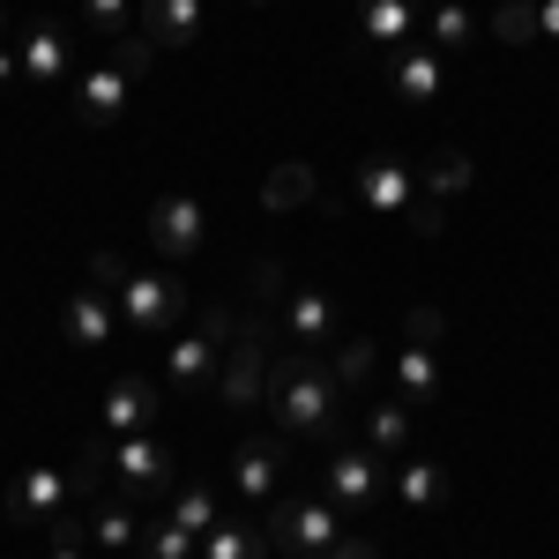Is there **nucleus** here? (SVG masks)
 I'll return each instance as SVG.
<instances>
[{"label": "nucleus", "mask_w": 559, "mask_h": 559, "mask_svg": "<svg viewBox=\"0 0 559 559\" xmlns=\"http://www.w3.org/2000/svg\"><path fill=\"white\" fill-rule=\"evenodd\" d=\"M276 411H284V426H299V432H329L336 426V388L313 373V358H292L276 373Z\"/></svg>", "instance_id": "obj_1"}, {"label": "nucleus", "mask_w": 559, "mask_h": 559, "mask_svg": "<svg viewBox=\"0 0 559 559\" xmlns=\"http://www.w3.org/2000/svg\"><path fill=\"white\" fill-rule=\"evenodd\" d=\"M120 299H128L134 329H142V336H157V329H173V313H179V284H173V276H128V284H120Z\"/></svg>", "instance_id": "obj_2"}, {"label": "nucleus", "mask_w": 559, "mask_h": 559, "mask_svg": "<svg viewBox=\"0 0 559 559\" xmlns=\"http://www.w3.org/2000/svg\"><path fill=\"white\" fill-rule=\"evenodd\" d=\"M276 545L299 552V559H321L336 545V522L321 515V508H284V515H276Z\"/></svg>", "instance_id": "obj_3"}, {"label": "nucleus", "mask_w": 559, "mask_h": 559, "mask_svg": "<svg viewBox=\"0 0 559 559\" xmlns=\"http://www.w3.org/2000/svg\"><path fill=\"white\" fill-rule=\"evenodd\" d=\"M60 500H68V485H60L52 471H31V477H15V485H8V515H23V522L60 515Z\"/></svg>", "instance_id": "obj_4"}, {"label": "nucleus", "mask_w": 559, "mask_h": 559, "mask_svg": "<svg viewBox=\"0 0 559 559\" xmlns=\"http://www.w3.org/2000/svg\"><path fill=\"white\" fill-rule=\"evenodd\" d=\"M134 60H142V52L128 45V52H120V68H105V75H90V83H83V120H97V128H105V120L120 112V97H128Z\"/></svg>", "instance_id": "obj_5"}, {"label": "nucleus", "mask_w": 559, "mask_h": 559, "mask_svg": "<svg viewBox=\"0 0 559 559\" xmlns=\"http://www.w3.org/2000/svg\"><path fill=\"white\" fill-rule=\"evenodd\" d=\"M150 231H157L165 254H194V247H202V210H194V202H157Z\"/></svg>", "instance_id": "obj_6"}, {"label": "nucleus", "mask_w": 559, "mask_h": 559, "mask_svg": "<svg viewBox=\"0 0 559 559\" xmlns=\"http://www.w3.org/2000/svg\"><path fill=\"white\" fill-rule=\"evenodd\" d=\"M216 336H224V313H210V321H202V336H187V344L173 350V381H179V388H202V381H210Z\"/></svg>", "instance_id": "obj_7"}, {"label": "nucleus", "mask_w": 559, "mask_h": 559, "mask_svg": "<svg viewBox=\"0 0 559 559\" xmlns=\"http://www.w3.org/2000/svg\"><path fill=\"white\" fill-rule=\"evenodd\" d=\"M202 31V0H150V38L157 45H187Z\"/></svg>", "instance_id": "obj_8"}, {"label": "nucleus", "mask_w": 559, "mask_h": 559, "mask_svg": "<svg viewBox=\"0 0 559 559\" xmlns=\"http://www.w3.org/2000/svg\"><path fill=\"white\" fill-rule=\"evenodd\" d=\"M358 194H366L373 210H403V202H411V179H403V165L373 157V165H358Z\"/></svg>", "instance_id": "obj_9"}, {"label": "nucleus", "mask_w": 559, "mask_h": 559, "mask_svg": "<svg viewBox=\"0 0 559 559\" xmlns=\"http://www.w3.org/2000/svg\"><path fill=\"white\" fill-rule=\"evenodd\" d=\"M23 68H31V83H60V68H68L60 31H31V38H23Z\"/></svg>", "instance_id": "obj_10"}, {"label": "nucleus", "mask_w": 559, "mask_h": 559, "mask_svg": "<svg viewBox=\"0 0 559 559\" xmlns=\"http://www.w3.org/2000/svg\"><path fill=\"white\" fill-rule=\"evenodd\" d=\"M150 411H157V403H150V388H142V381H120V388H112V403H105V426H112V432H134V426H150Z\"/></svg>", "instance_id": "obj_11"}, {"label": "nucleus", "mask_w": 559, "mask_h": 559, "mask_svg": "<svg viewBox=\"0 0 559 559\" xmlns=\"http://www.w3.org/2000/svg\"><path fill=\"white\" fill-rule=\"evenodd\" d=\"M329 485H336L344 508H366V500H373V463H366V455H336V463H329Z\"/></svg>", "instance_id": "obj_12"}, {"label": "nucleus", "mask_w": 559, "mask_h": 559, "mask_svg": "<svg viewBox=\"0 0 559 559\" xmlns=\"http://www.w3.org/2000/svg\"><path fill=\"white\" fill-rule=\"evenodd\" d=\"M68 336H75V344H105V336H112V313H105V299H75L68 306Z\"/></svg>", "instance_id": "obj_13"}, {"label": "nucleus", "mask_w": 559, "mask_h": 559, "mask_svg": "<svg viewBox=\"0 0 559 559\" xmlns=\"http://www.w3.org/2000/svg\"><path fill=\"white\" fill-rule=\"evenodd\" d=\"M358 15H366V31L373 38H403V23H411V0H358Z\"/></svg>", "instance_id": "obj_14"}, {"label": "nucleus", "mask_w": 559, "mask_h": 559, "mask_svg": "<svg viewBox=\"0 0 559 559\" xmlns=\"http://www.w3.org/2000/svg\"><path fill=\"white\" fill-rule=\"evenodd\" d=\"M306 187H313V173H306V165H284V173L261 187V202H269V210H292V202H306Z\"/></svg>", "instance_id": "obj_15"}, {"label": "nucleus", "mask_w": 559, "mask_h": 559, "mask_svg": "<svg viewBox=\"0 0 559 559\" xmlns=\"http://www.w3.org/2000/svg\"><path fill=\"white\" fill-rule=\"evenodd\" d=\"M120 477H134V485H150V477H165V455H157L150 440H128V448H120Z\"/></svg>", "instance_id": "obj_16"}, {"label": "nucleus", "mask_w": 559, "mask_h": 559, "mask_svg": "<svg viewBox=\"0 0 559 559\" xmlns=\"http://www.w3.org/2000/svg\"><path fill=\"white\" fill-rule=\"evenodd\" d=\"M440 492H448V477L432 471V463H411V471H403V500H411V508H432Z\"/></svg>", "instance_id": "obj_17"}, {"label": "nucleus", "mask_w": 559, "mask_h": 559, "mask_svg": "<svg viewBox=\"0 0 559 559\" xmlns=\"http://www.w3.org/2000/svg\"><path fill=\"white\" fill-rule=\"evenodd\" d=\"M432 83H440V68H432V52H411V60L395 68V90H403V97H426Z\"/></svg>", "instance_id": "obj_18"}, {"label": "nucleus", "mask_w": 559, "mask_h": 559, "mask_svg": "<svg viewBox=\"0 0 559 559\" xmlns=\"http://www.w3.org/2000/svg\"><path fill=\"white\" fill-rule=\"evenodd\" d=\"M239 485H247V492H269V485H276V448H247V455H239Z\"/></svg>", "instance_id": "obj_19"}, {"label": "nucleus", "mask_w": 559, "mask_h": 559, "mask_svg": "<svg viewBox=\"0 0 559 559\" xmlns=\"http://www.w3.org/2000/svg\"><path fill=\"white\" fill-rule=\"evenodd\" d=\"M432 45H448V52L471 45V15H463V8H440V15H432Z\"/></svg>", "instance_id": "obj_20"}, {"label": "nucleus", "mask_w": 559, "mask_h": 559, "mask_svg": "<svg viewBox=\"0 0 559 559\" xmlns=\"http://www.w3.org/2000/svg\"><path fill=\"white\" fill-rule=\"evenodd\" d=\"M292 329H299V336H329V299H313V292H306V299L292 306Z\"/></svg>", "instance_id": "obj_21"}, {"label": "nucleus", "mask_w": 559, "mask_h": 559, "mask_svg": "<svg viewBox=\"0 0 559 559\" xmlns=\"http://www.w3.org/2000/svg\"><path fill=\"white\" fill-rule=\"evenodd\" d=\"M90 530H97V545H134V515H128V508H105Z\"/></svg>", "instance_id": "obj_22"}, {"label": "nucleus", "mask_w": 559, "mask_h": 559, "mask_svg": "<svg viewBox=\"0 0 559 559\" xmlns=\"http://www.w3.org/2000/svg\"><path fill=\"white\" fill-rule=\"evenodd\" d=\"M373 448H381V455H395V448H403V411H395V403H381V411H373Z\"/></svg>", "instance_id": "obj_23"}, {"label": "nucleus", "mask_w": 559, "mask_h": 559, "mask_svg": "<svg viewBox=\"0 0 559 559\" xmlns=\"http://www.w3.org/2000/svg\"><path fill=\"white\" fill-rule=\"evenodd\" d=\"M179 530H187V537H194V530H210V522H216V508H210V492H187V500H179Z\"/></svg>", "instance_id": "obj_24"}, {"label": "nucleus", "mask_w": 559, "mask_h": 559, "mask_svg": "<svg viewBox=\"0 0 559 559\" xmlns=\"http://www.w3.org/2000/svg\"><path fill=\"white\" fill-rule=\"evenodd\" d=\"M90 23H97L105 38H120V31H128V0H90Z\"/></svg>", "instance_id": "obj_25"}, {"label": "nucleus", "mask_w": 559, "mask_h": 559, "mask_svg": "<svg viewBox=\"0 0 559 559\" xmlns=\"http://www.w3.org/2000/svg\"><path fill=\"white\" fill-rule=\"evenodd\" d=\"M210 559H254V537H247V530H216Z\"/></svg>", "instance_id": "obj_26"}, {"label": "nucleus", "mask_w": 559, "mask_h": 559, "mask_svg": "<svg viewBox=\"0 0 559 559\" xmlns=\"http://www.w3.org/2000/svg\"><path fill=\"white\" fill-rule=\"evenodd\" d=\"M463 179H471V165H463L455 150H448V157H432V187H463Z\"/></svg>", "instance_id": "obj_27"}, {"label": "nucleus", "mask_w": 559, "mask_h": 559, "mask_svg": "<svg viewBox=\"0 0 559 559\" xmlns=\"http://www.w3.org/2000/svg\"><path fill=\"white\" fill-rule=\"evenodd\" d=\"M321 559H381V552H373V545H329Z\"/></svg>", "instance_id": "obj_28"}, {"label": "nucleus", "mask_w": 559, "mask_h": 559, "mask_svg": "<svg viewBox=\"0 0 559 559\" xmlns=\"http://www.w3.org/2000/svg\"><path fill=\"white\" fill-rule=\"evenodd\" d=\"M8 75H15V52H8V45H0V83H8Z\"/></svg>", "instance_id": "obj_29"}, {"label": "nucleus", "mask_w": 559, "mask_h": 559, "mask_svg": "<svg viewBox=\"0 0 559 559\" xmlns=\"http://www.w3.org/2000/svg\"><path fill=\"white\" fill-rule=\"evenodd\" d=\"M545 31H559V0H545Z\"/></svg>", "instance_id": "obj_30"}, {"label": "nucleus", "mask_w": 559, "mask_h": 559, "mask_svg": "<svg viewBox=\"0 0 559 559\" xmlns=\"http://www.w3.org/2000/svg\"><path fill=\"white\" fill-rule=\"evenodd\" d=\"M52 559H83V552H52Z\"/></svg>", "instance_id": "obj_31"}]
</instances>
